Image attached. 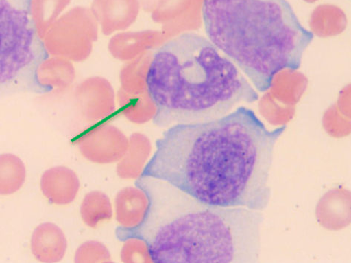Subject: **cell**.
Listing matches in <instances>:
<instances>
[{
  "mask_svg": "<svg viewBox=\"0 0 351 263\" xmlns=\"http://www.w3.org/2000/svg\"><path fill=\"white\" fill-rule=\"evenodd\" d=\"M308 80L296 70L285 69L277 73L272 81L271 92L278 99L284 100L286 103L293 104L307 88Z\"/></svg>",
  "mask_w": 351,
  "mask_h": 263,
  "instance_id": "12",
  "label": "cell"
},
{
  "mask_svg": "<svg viewBox=\"0 0 351 263\" xmlns=\"http://www.w3.org/2000/svg\"><path fill=\"white\" fill-rule=\"evenodd\" d=\"M77 144L86 159L96 164L107 165L122 159L128 150L129 141L114 126H105L82 136Z\"/></svg>",
  "mask_w": 351,
  "mask_h": 263,
  "instance_id": "6",
  "label": "cell"
},
{
  "mask_svg": "<svg viewBox=\"0 0 351 263\" xmlns=\"http://www.w3.org/2000/svg\"><path fill=\"white\" fill-rule=\"evenodd\" d=\"M287 126L269 130L244 106L220 119L176 124L156 141L142 176L164 180L205 204L263 211L276 144Z\"/></svg>",
  "mask_w": 351,
  "mask_h": 263,
  "instance_id": "1",
  "label": "cell"
},
{
  "mask_svg": "<svg viewBox=\"0 0 351 263\" xmlns=\"http://www.w3.org/2000/svg\"><path fill=\"white\" fill-rule=\"evenodd\" d=\"M210 41L260 93L285 69H298L313 39L287 0H204Z\"/></svg>",
  "mask_w": 351,
  "mask_h": 263,
  "instance_id": "4",
  "label": "cell"
},
{
  "mask_svg": "<svg viewBox=\"0 0 351 263\" xmlns=\"http://www.w3.org/2000/svg\"><path fill=\"white\" fill-rule=\"evenodd\" d=\"M70 3L71 0H32V20L42 40Z\"/></svg>",
  "mask_w": 351,
  "mask_h": 263,
  "instance_id": "13",
  "label": "cell"
},
{
  "mask_svg": "<svg viewBox=\"0 0 351 263\" xmlns=\"http://www.w3.org/2000/svg\"><path fill=\"white\" fill-rule=\"evenodd\" d=\"M75 262H112L111 253L104 244L97 241H88L78 248Z\"/></svg>",
  "mask_w": 351,
  "mask_h": 263,
  "instance_id": "17",
  "label": "cell"
},
{
  "mask_svg": "<svg viewBox=\"0 0 351 263\" xmlns=\"http://www.w3.org/2000/svg\"><path fill=\"white\" fill-rule=\"evenodd\" d=\"M80 214L90 228L112 219V206L109 197L101 192H93L86 195L80 207Z\"/></svg>",
  "mask_w": 351,
  "mask_h": 263,
  "instance_id": "14",
  "label": "cell"
},
{
  "mask_svg": "<svg viewBox=\"0 0 351 263\" xmlns=\"http://www.w3.org/2000/svg\"><path fill=\"white\" fill-rule=\"evenodd\" d=\"M32 0H0V93H43L38 71L49 58L31 14Z\"/></svg>",
  "mask_w": 351,
  "mask_h": 263,
  "instance_id": "5",
  "label": "cell"
},
{
  "mask_svg": "<svg viewBox=\"0 0 351 263\" xmlns=\"http://www.w3.org/2000/svg\"><path fill=\"white\" fill-rule=\"evenodd\" d=\"M67 240L55 224L43 223L35 229L32 239L33 255L43 262H58L64 258Z\"/></svg>",
  "mask_w": 351,
  "mask_h": 263,
  "instance_id": "10",
  "label": "cell"
},
{
  "mask_svg": "<svg viewBox=\"0 0 351 263\" xmlns=\"http://www.w3.org/2000/svg\"><path fill=\"white\" fill-rule=\"evenodd\" d=\"M151 152V144L146 136L133 135L127 152L117 166V174L123 179H138L145 169Z\"/></svg>",
  "mask_w": 351,
  "mask_h": 263,
  "instance_id": "11",
  "label": "cell"
},
{
  "mask_svg": "<svg viewBox=\"0 0 351 263\" xmlns=\"http://www.w3.org/2000/svg\"><path fill=\"white\" fill-rule=\"evenodd\" d=\"M149 205L148 196L141 188L121 190L114 201L117 222L125 229L137 228L145 219Z\"/></svg>",
  "mask_w": 351,
  "mask_h": 263,
  "instance_id": "9",
  "label": "cell"
},
{
  "mask_svg": "<svg viewBox=\"0 0 351 263\" xmlns=\"http://www.w3.org/2000/svg\"><path fill=\"white\" fill-rule=\"evenodd\" d=\"M121 259L125 263L153 262L147 242L136 238L124 241Z\"/></svg>",
  "mask_w": 351,
  "mask_h": 263,
  "instance_id": "16",
  "label": "cell"
},
{
  "mask_svg": "<svg viewBox=\"0 0 351 263\" xmlns=\"http://www.w3.org/2000/svg\"><path fill=\"white\" fill-rule=\"evenodd\" d=\"M160 128L210 122L258 95L238 67L208 39L186 33L156 52L146 79Z\"/></svg>",
  "mask_w": 351,
  "mask_h": 263,
  "instance_id": "3",
  "label": "cell"
},
{
  "mask_svg": "<svg viewBox=\"0 0 351 263\" xmlns=\"http://www.w3.org/2000/svg\"><path fill=\"white\" fill-rule=\"evenodd\" d=\"M138 0H93L91 12L104 31L130 25L139 14Z\"/></svg>",
  "mask_w": 351,
  "mask_h": 263,
  "instance_id": "7",
  "label": "cell"
},
{
  "mask_svg": "<svg viewBox=\"0 0 351 263\" xmlns=\"http://www.w3.org/2000/svg\"><path fill=\"white\" fill-rule=\"evenodd\" d=\"M26 171L21 159L12 154L0 155V195H10L25 183Z\"/></svg>",
  "mask_w": 351,
  "mask_h": 263,
  "instance_id": "15",
  "label": "cell"
},
{
  "mask_svg": "<svg viewBox=\"0 0 351 263\" xmlns=\"http://www.w3.org/2000/svg\"><path fill=\"white\" fill-rule=\"evenodd\" d=\"M40 186L43 194L50 203L64 205L75 201L80 189V181L73 170L56 167L45 172Z\"/></svg>",
  "mask_w": 351,
  "mask_h": 263,
  "instance_id": "8",
  "label": "cell"
},
{
  "mask_svg": "<svg viewBox=\"0 0 351 263\" xmlns=\"http://www.w3.org/2000/svg\"><path fill=\"white\" fill-rule=\"evenodd\" d=\"M149 209L137 228L116 230L124 242L145 241L155 263L257 262L262 211L202 203L167 181L141 176L136 183Z\"/></svg>",
  "mask_w": 351,
  "mask_h": 263,
  "instance_id": "2",
  "label": "cell"
}]
</instances>
